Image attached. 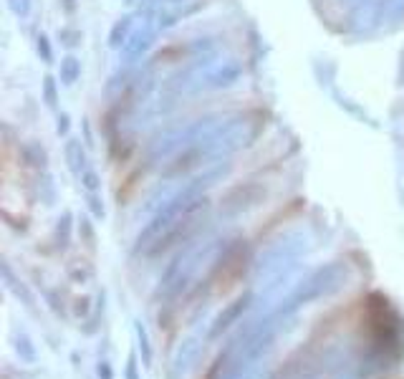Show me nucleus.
Returning a JSON list of instances; mask_svg holds the SVG:
<instances>
[{
    "instance_id": "f257e3e1",
    "label": "nucleus",
    "mask_w": 404,
    "mask_h": 379,
    "mask_svg": "<svg viewBox=\"0 0 404 379\" xmlns=\"http://www.w3.org/2000/svg\"><path fill=\"white\" fill-rule=\"evenodd\" d=\"M308 250H311V235L306 231H288L278 235L258 256L256 268H253L256 283L263 286L268 296L278 293L283 289V283L293 278V273L298 271V265Z\"/></svg>"
},
{
    "instance_id": "f03ea898",
    "label": "nucleus",
    "mask_w": 404,
    "mask_h": 379,
    "mask_svg": "<svg viewBox=\"0 0 404 379\" xmlns=\"http://www.w3.org/2000/svg\"><path fill=\"white\" fill-rule=\"evenodd\" d=\"M243 76V64L235 56H223L220 51L210 56H198L185 74L177 79V91L200 94V91H225L232 89Z\"/></svg>"
},
{
    "instance_id": "7ed1b4c3",
    "label": "nucleus",
    "mask_w": 404,
    "mask_h": 379,
    "mask_svg": "<svg viewBox=\"0 0 404 379\" xmlns=\"http://www.w3.org/2000/svg\"><path fill=\"white\" fill-rule=\"evenodd\" d=\"M349 280H351V271H349L347 263H341V261L326 263V265H321V268H316V271L308 273L301 283H296V289L283 298L275 311L281 313L283 319H288L298 309H304V306L314 304V301H321V298L338 293Z\"/></svg>"
},
{
    "instance_id": "20e7f679",
    "label": "nucleus",
    "mask_w": 404,
    "mask_h": 379,
    "mask_svg": "<svg viewBox=\"0 0 404 379\" xmlns=\"http://www.w3.org/2000/svg\"><path fill=\"white\" fill-rule=\"evenodd\" d=\"M213 253L215 240H192L185 248H180L159 278L157 296L162 301H174L177 296H182L200 273V268L205 265V261L213 258Z\"/></svg>"
},
{
    "instance_id": "39448f33",
    "label": "nucleus",
    "mask_w": 404,
    "mask_h": 379,
    "mask_svg": "<svg viewBox=\"0 0 404 379\" xmlns=\"http://www.w3.org/2000/svg\"><path fill=\"white\" fill-rule=\"evenodd\" d=\"M369 326L371 349L377 356H396L402 349V329L396 313L389 309V301L381 293L369 296Z\"/></svg>"
},
{
    "instance_id": "423d86ee",
    "label": "nucleus",
    "mask_w": 404,
    "mask_h": 379,
    "mask_svg": "<svg viewBox=\"0 0 404 379\" xmlns=\"http://www.w3.org/2000/svg\"><path fill=\"white\" fill-rule=\"evenodd\" d=\"M157 10H159V5H154V8H147V10H139V23H137V28H134L132 38H129V41H126V46L119 51V53H122V58H124V64L142 61V58L149 53V49L154 46L157 36L162 34Z\"/></svg>"
},
{
    "instance_id": "0eeeda50",
    "label": "nucleus",
    "mask_w": 404,
    "mask_h": 379,
    "mask_svg": "<svg viewBox=\"0 0 404 379\" xmlns=\"http://www.w3.org/2000/svg\"><path fill=\"white\" fill-rule=\"evenodd\" d=\"M253 301H256V293H243V296H238L235 301H230V304L225 306L223 311L213 319V324H210V329L205 334L207 341H215V339L223 337L228 329H232V324H238L243 319V313L253 306Z\"/></svg>"
},
{
    "instance_id": "6e6552de",
    "label": "nucleus",
    "mask_w": 404,
    "mask_h": 379,
    "mask_svg": "<svg viewBox=\"0 0 404 379\" xmlns=\"http://www.w3.org/2000/svg\"><path fill=\"white\" fill-rule=\"evenodd\" d=\"M202 341H207V337L202 339V334H190V337L182 339L180 346H177V352H174V356H172V367H170L172 379H180L187 374V369L192 367V362L198 359L200 349H202Z\"/></svg>"
},
{
    "instance_id": "1a4fd4ad",
    "label": "nucleus",
    "mask_w": 404,
    "mask_h": 379,
    "mask_svg": "<svg viewBox=\"0 0 404 379\" xmlns=\"http://www.w3.org/2000/svg\"><path fill=\"white\" fill-rule=\"evenodd\" d=\"M139 18V13H124V16H119L111 23V28H109V49L114 51H122L124 46H126V41L132 38L134 28H137V21Z\"/></svg>"
},
{
    "instance_id": "9d476101",
    "label": "nucleus",
    "mask_w": 404,
    "mask_h": 379,
    "mask_svg": "<svg viewBox=\"0 0 404 379\" xmlns=\"http://www.w3.org/2000/svg\"><path fill=\"white\" fill-rule=\"evenodd\" d=\"M64 157H66V165L71 170L76 180H81V174L89 170V155H86V142L66 137V147H64Z\"/></svg>"
},
{
    "instance_id": "9b49d317",
    "label": "nucleus",
    "mask_w": 404,
    "mask_h": 379,
    "mask_svg": "<svg viewBox=\"0 0 404 379\" xmlns=\"http://www.w3.org/2000/svg\"><path fill=\"white\" fill-rule=\"evenodd\" d=\"M58 79L64 86H74L79 79H81V61L74 56V53H68V56L61 58V66H58Z\"/></svg>"
},
{
    "instance_id": "f8f14e48",
    "label": "nucleus",
    "mask_w": 404,
    "mask_h": 379,
    "mask_svg": "<svg viewBox=\"0 0 404 379\" xmlns=\"http://www.w3.org/2000/svg\"><path fill=\"white\" fill-rule=\"evenodd\" d=\"M41 94H43V101H46V107H49V109H56L58 107V81L51 74L43 76Z\"/></svg>"
},
{
    "instance_id": "ddd939ff",
    "label": "nucleus",
    "mask_w": 404,
    "mask_h": 379,
    "mask_svg": "<svg viewBox=\"0 0 404 379\" xmlns=\"http://www.w3.org/2000/svg\"><path fill=\"white\" fill-rule=\"evenodd\" d=\"M56 243L61 250H66L68 243H71V213H64L58 218L56 225Z\"/></svg>"
},
{
    "instance_id": "4468645a",
    "label": "nucleus",
    "mask_w": 404,
    "mask_h": 379,
    "mask_svg": "<svg viewBox=\"0 0 404 379\" xmlns=\"http://www.w3.org/2000/svg\"><path fill=\"white\" fill-rule=\"evenodd\" d=\"M36 53L43 64H53V46H51V38L46 34H38V38H36Z\"/></svg>"
},
{
    "instance_id": "2eb2a0df",
    "label": "nucleus",
    "mask_w": 404,
    "mask_h": 379,
    "mask_svg": "<svg viewBox=\"0 0 404 379\" xmlns=\"http://www.w3.org/2000/svg\"><path fill=\"white\" fill-rule=\"evenodd\" d=\"M137 339H139V349H142V362L144 367H152V346H149V337H147V329L137 324Z\"/></svg>"
},
{
    "instance_id": "dca6fc26",
    "label": "nucleus",
    "mask_w": 404,
    "mask_h": 379,
    "mask_svg": "<svg viewBox=\"0 0 404 379\" xmlns=\"http://www.w3.org/2000/svg\"><path fill=\"white\" fill-rule=\"evenodd\" d=\"M8 8L16 18L25 21V18L31 16V10H33V0H8Z\"/></svg>"
},
{
    "instance_id": "f3484780",
    "label": "nucleus",
    "mask_w": 404,
    "mask_h": 379,
    "mask_svg": "<svg viewBox=\"0 0 404 379\" xmlns=\"http://www.w3.org/2000/svg\"><path fill=\"white\" fill-rule=\"evenodd\" d=\"M81 185H83V190H86V192H99V190H101L99 172H96L94 167H89V170L81 174Z\"/></svg>"
},
{
    "instance_id": "a211bd4d",
    "label": "nucleus",
    "mask_w": 404,
    "mask_h": 379,
    "mask_svg": "<svg viewBox=\"0 0 404 379\" xmlns=\"http://www.w3.org/2000/svg\"><path fill=\"white\" fill-rule=\"evenodd\" d=\"M89 210L96 220H104V218H107V207H104V200H101L99 192H89Z\"/></svg>"
},
{
    "instance_id": "6ab92c4d",
    "label": "nucleus",
    "mask_w": 404,
    "mask_h": 379,
    "mask_svg": "<svg viewBox=\"0 0 404 379\" xmlns=\"http://www.w3.org/2000/svg\"><path fill=\"white\" fill-rule=\"evenodd\" d=\"M58 38H61V43H64V46L74 49V46L81 41L83 36H81V31H76V28H61V31H58Z\"/></svg>"
},
{
    "instance_id": "aec40b11",
    "label": "nucleus",
    "mask_w": 404,
    "mask_h": 379,
    "mask_svg": "<svg viewBox=\"0 0 404 379\" xmlns=\"http://www.w3.org/2000/svg\"><path fill=\"white\" fill-rule=\"evenodd\" d=\"M404 16V0H387V21L396 23Z\"/></svg>"
},
{
    "instance_id": "412c9836",
    "label": "nucleus",
    "mask_w": 404,
    "mask_h": 379,
    "mask_svg": "<svg viewBox=\"0 0 404 379\" xmlns=\"http://www.w3.org/2000/svg\"><path fill=\"white\" fill-rule=\"evenodd\" d=\"M68 132H71V116L66 112H61L56 116V134L58 137H68Z\"/></svg>"
},
{
    "instance_id": "4be33fe9",
    "label": "nucleus",
    "mask_w": 404,
    "mask_h": 379,
    "mask_svg": "<svg viewBox=\"0 0 404 379\" xmlns=\"http://www.w3.org/2000/svg\"><path fill=\"white\" fill-rule=\"evenodd\" d=\"M126 5H132V8L137 10H147V8H154V5H159V0H124Z\"/></svg>"
},
{
    "instance_id": "5701e85b",
    "label": "nucleus",
    "mask_w": 404,
    "mask_h": 379,
    "mask_svg": "<svg viewBox=\"0 0 404 379\" xmlns=\"http://www.w3.org/2000/svg\"><path fill=\"white\" fill-rule=\"evenodd\" d=\"M126 379H139L137 377V356H129V362H126Z\"/></svg>"
},
{
    "instance_id": "b1692460",
    "label": "nucleus",
    "mask_w": 404,
    "mask_h": 379,
    "mask_svg": "<svg viewBox=\"0 0 404 379\" xmlns=\"http://www.w3.org/2000/svg\"><path fill=\"white\" fill-rule=\"evenodd\" d=\"M165 8H182V5H187L190 0H159Z\"/></svg>"
},
{
    "instance_id": "393cba45",
    "label": "nucleus",
    "mask_w": 404,
    "mask_h": 379,
    "mask_svg": "<svg viewBox=\"0 0 404 379\" xmlns=\"http://www.w3.org/2000/svg\"><path fill=\"white\" fill-rule=\"evenodd\" d=\"M96 371H99V377H101V379H111V369H109V364H107V362H99Z\"/></svg>"
},
{
    "instance_id": "a878e982",
    "label": "nucleus",
    "mask_w": 404,
    "mask_h": 379,
    "mask_svg": "<svg viewBox=\"0 0 404 379\" xmlns=\"http://www.w3.org/2000/svg\"><path fill=\"white\" fill-rule=\"evenodd\" d=\"M83 142H86V147H91L94 142H91V129H89V119H83Z\"/></svg>"
},
{
    "instance_id": "bb28decb",
    "label": "nucleus",
    "mask_w": 404,
    "mask_h": 379,
    "mask_svg": "<svg viewBox=\"0 0 404 379\" xmlns=\"http://www.w3.org/2000/svg\"><path fill=\"white\" fill-rule=\"evenodd\" d=\"M76 3H79V0H61V5H64V10H66L68 16L76 10Z\"/></svg>"
},
{
    "instance_id": "cd10ccee",
    "label": "nucleus",
    "mask_w": 404,
    "mask_h": 379,
    "mask_svg": "<svg viewBox=\"0 0 404 379\" xmlns=\"http://www.w3.org/2000/svg\"><path fill=\"white\" fill-rule=\"evenodd\" d=\"M344 5H349V8H354V5H359V3H364V0H341Z\"/></svg>"
}]
</instances>
